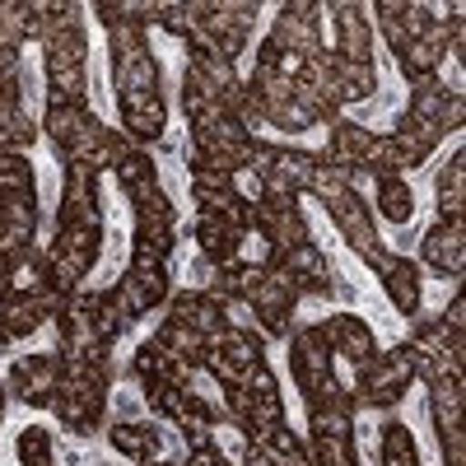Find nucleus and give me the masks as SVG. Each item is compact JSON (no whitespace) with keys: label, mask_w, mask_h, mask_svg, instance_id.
Instances as JSON below:
<instances>
[{"label":"nucleus","mask_w":466,"mask_h":466,"mask_svg":"<svg viewBox=\"0 0 466 466\" xmlns=\"http://www.w3.org/2000/svg\"><path fill=\"white\" fill-rule=\"evenodd\" d=\"M415 382V369H410V345H392L387 355H373L364 369H355V397L360 406H373V410H392Z\"/></svg>","instance_id":"f257e3e1"},{"label":"nucleus","mask_w":466,"mask_h":466,"mask_svg":"<svg viewBox=\"0 0 466 466\" xmlns=\"http://www.w3.org/2000/svg\"><path fill=\"white\" fill-rule=\"evenodd\" d=\"M61 382H66V355L61 350H52V355H19L5 373V392L19 397L24 406L47 410L52 397L61 392Z\"/></svg>","instance_id":"f03ea898"},{"label":"nucleus","mask_w":466,"mask_h":466,"mask_svg":"<svg viewBox=\"0 0 466 466\" xmlns=\"http://www.w3.org/2000/svg\"><path fill=\"white\" fill-rule=\"evenodd\" d=\"M327 206V215H331V224L340 228V238L355 248V257L364 261V266H378L382 261V238H378V228H373V215H369V206H364V197L355 187H345L340 197H331V201H322Z\"/></svg>","instance_id":"7ed1b4c3"},{"label":"nucleus","mask_w":466,"mask_h":466,"mask_svg":"<svg viewBox=\"0 0 466 466\" xmlns=\"http://www.w3.org/2000/svg\"><path fill=\"white\" fill-rule=\"evenodd\" d=\"M322 5H280L276 24H270L266 33V43L276 47V52H289V56H313L318 47H327V37H322Z\"/></svg>","instance_id":"20e7f679"},{"label":"nucleus","mask_w":466,"mask_h":466,"mask_svg":"<svg viewBox=\"0 0 466 466\" xmlns=\"http://www.w3.org/2000/svg\"><path fill=\"white\" fill-rule=\"evenodd\" d=\"M289 369H294V382H299L303 401L331 378L336 355H331L322 327H299V331H289Z\"/></svg>","instance_id":"39448f33"},{"label":"nucleus","mask_w":466,"mask_h":466,"mask_svg":"<svg viewBox=\"0 0 466 466\" xmlns=\"http://www.w3.org/2000/svg\"><path fill=\"white\" fill-rule=\"evenodd\" d=\"M107 294L116 299L122 318L136 322V318L154 313V308H164L168 294H173V285H168V270H140V266H127V276L116 280Z\"/></svg>","instance_id":"423d86ee"},{"label":"nucleus","mask_w":466,"mask_h":466,"mask_svg":"<svg viewBox=\"0 0 466 466\" xmlns=\"http://www.w3.org/2000/svg\"><path fill=\"white\" fill-rule=\"evenodd\" d=\"M322 15H331L336 24V43H327L340 61H360V66H373V19H369V5H327Z\"/></svg>","instance_id":"0eeeda50"},{"label":"nucleus","mask_w":466,"mask_h":466,"mask_svg":"<svg viewBox=\"0 0 466 466\" xmlns=\"http://www.w3.org/2000/svg\"><path fill=\"white\" fill-rule=\"evenodd\" d=\"M37 243V191H0V248L15 261Z\"/></svg>","instance_id":"6e6552de"},{"label":"nucleus","mask_w":466,"mask_h":466,"mask_svg":"<svg viewBox=\"0 0 466 466\" xmlns=\"http://www.w3.org/2000/svg\"><path fill=\"white\" fill-rule=\"evenodd\" d=\"M373 15H378V28H382L392 52H406L415 37H424V28L434 24L430 5H406V0H378V5H369V19Z\"/></svg>","instance_id":"1a4fd4ad"},{"label":"nucleus","mask_w":466,"mask_h":466,"mask_svg":"<svg viewBox=\"0 0 466 466\" xmlns=\"http://www.w3.org/2000/svg\"><path fill=\"white\" fill-rule=\"evenodd\" d=\"M276 270L289 280L294 294H331V270H327V252L318 243H299L289 252L276 257Z\"/></svg>","instance_id":"9d476101"},{"label":"nucleus","mask_w":466,"mask_h":466,"mask_svg":"<svg viewBox=\"0 0 466 466\" xmlns=\"http://www.w3.org/2000/svg\"><path fill=\"white\" fill-rule=\"evenodd\" d=\"M322 336H327V345H331V355H336L340 364H350V369H364V364L378 355L373 327H369L364 318H355V313L327 318V322H322Z\"/></svg>","instance_id":"9b49d317"},{"label":"nucleus","mask_w":466,"mask_h":466,"mask_svg":"<svg viewBox=\"0 0 466 466\" xmlns=\"http://www.w3.org/2000/svg\"><path fill=\"white\" fill-rule=\"evenodd\" d=\"M378 280H382V294L392 299V308L401 318H415L420 313V299H424V280H420V266L401 252H382V261L373 266Z\"/></svg>","instance_id":"f8f14e48"},{"label":"nucleus","mask_w":466,"mask_h":466,"mask_svg":"<svg viewBox=\"0 0 466 466\" xmlns=\"http://www.w3.org/2000/svg\"><path fill=\"white\" fill-rule=\"evenodd\" d=\"M420 252L439 276L461 280V270H466V219H439L430 233H424Z\"/></svg>","instance_id":"ddd939ff"},{"label":"nucleus","mask_w":466,"mask_h":466,"mask_svg":"<svg viewBox=\"0 0 466 466\" xmlns=\"http://www.w3.org/2000/svg\"><path fill=\"white\" fill-rule=\"evenodd\" d=\"M373 131L360 127V122H336L331 136H327V149H322V159L345 168V173H364L369 159H373Z\"/></svg>","instance_id":"4468645a"},{"label":"nucleus","mask_w":466,"mask_h":466,"mask_svg":"<svg viewBox=\"0 0 466 466\" xmlns=\"http://www.w3.org/2000/svg\"><path fill=\"white\" fill-rule=\"evenodd\" d=\"M168 318L182 322V327H191V331L206 336V340H215V336L224 331V303H219L215 294H206V289L168 294Z\"/></svg>","instance_id":"2eb2a0df"},{"label":"nucleus","mask_w":466,"mask_h":466,"mask_svg":"<svg viewBox=\"0 0 466 466\" xmlns=\"http://www.w3.org/2000/svg\"><path fill=\"white\" fill-rule=\"evenodd\" d=\"M47 410L61 420V430H70V434L85 439V434L98 430V420H103V392H75V387L61 382V392L52 397Z\"/></svg>","instance_id":"dca6fc26"},{"label":"nucleus","mask_w":466,"mask_h":466,"mask_svg":"<svg viewBox=\"0 0 466 466\" xmlns=\"http://www.w3.org/2000/svg\"><path fill=\"white\" fill-rule=\"evenodd\" d=\"M107 443H112V452H122V457H131V461H154V457H164V439H159V430H154L149 420H116L112 430H107Z\"/></svg>","instance_id":"f3484780"},{"label":"nucleus","mask_w":466,"mask_h":466,"mask_svg":"<svg viewBox=\"0 0 466 466\" xmlns=\"http://www.w3.org/2000/svg\"><path fill=\"white\" fill-rule=\"evenodd\" d=\"M122 107V136L131 145H149V140H159L164 127H168V107L164 98H127V103H116Z\"/></svg>","instance_id":"a211bd4d"},{"label":"nucleus","mask_w":466,"mask_h":466,"mask_svg":"<svg viewBox=\"0 0 466 466\" xmlns=\"http://www.w3.org/2000/svg\"><path fill=\"white\" fill-rule=\"evenodd\" d=\"M154 340H159V345L168 350V355L182 364V369H191V373H201V369H206L210 340H206V336H197L191 327H182V322L164 318V322H159V331H154Z\"/></svg>","instance_id":"6ab92c4d"},{"label":"nucleus","mask_w":466,"mask_h":466,"mask_svg":"<svg viewBox=\"0 0 466 466\" xmlns=\"http://www.w3.org/2000/svg\"><path fill=\"white\" fill-rule=\"evenodd\" d=\"M197 243H201L206 266H215V270L238 266V261H233V252H238V228L224 224L219 215H197Z\"/></svg>","instance_id":"aec40b11"},{"label":"nucleus","mask_w":466,"mask_h":466,"mask_svg":"<svg viewBox=\"0 0 466 466\" xmlns=\"http://www.w3.org/2000/svg\"><path fill=\"white\" fill-rule=\"evenodd\" d=\"M439 219H466V149H452V159L439 168Z\"/></svg>","instance_id":"412c9836"},{"label":"nucleus","mask_w":466,"mask_h":466,"mask_svg":"<svg viewBox=\"0 0 466 466\" xmlns=\"http://www.w3.org/2000/svg\"><path fill=\"white\" fill-rule=\"evenodd\" d=\"M112 89H116V103H127V98H159V61L140 56L131 66H112Z\"/></svg>","instance_id":"4be33fe9"},{"label":"nucleus","mask_w":466,"mask_h":466,"mask_svg":"<svg viewBox=\"0 0 466 466\" xmlns=\"http://www.w3.org/2000/svg\"><path fill=\"white\" fill-rule=\"evenodd\" d=\"M56 257H66L80 276H89L94 270V261H98V252H103V233H94V228H56V238L47 243Z\"/></svg>","instance_id":"5701e85b"},{"label":"nucleus","mask_w":466,"mask_h":466,"mask_svg":"<svg viewBox=\"0 0 466 466\" xmlns=\"http://www.w3.org/2000/svg\"><path fill=\"white\" fill-rule=\"evenodd\" d=\"M331 89H336V98H340V107L345 103H364V98H373L378 94V70L373 66H360V61H331Z\"/></svg>","instance_id":"b1692460"},{"label":"nucleus","mask_w":466,"mask_h":466,"mask_svg":"<svg viewBox=\"0 0 466 466\" xmlns=\"http://www.w3.org/2000/svg\"><path fill=\"white\" fill-rule=\"evenodd\" d=\"M461 406H466V378H439V382H430V410H434L439 434L466 430V424H461Z\"/></svg>","instance_id":"393cba45"},{"label":"nucleus","mask_w":466,"mask_h":466,"mask_svg":"<svg viewBox=\"0 0 466 466\" xmlns=\"http://www.w3.org/2000/svg\"><path fill=\"white\" fill-rule=\"evenodd\" d=\"M387 136H392V145L401 149V159H406L410 168L430 159V154L439 149V140H443L439 127H424V122H415V116H401L397 131H387Z\"/></svg>","instance_id":"a878e982"},{"label":"nucleus","mask_w":466,"mask_h":466,"mask_svg":"<svg viewBox=\"0 0 466 466\" xmlns=\"http://www.w3.org/2000/svg\"><path fill=\"white\" fill-rule=\"evenodd\" d=\"M373 206L387 224H410L415 219V191L406 177H373Z\"/></svg>","instance_id":"bb28decb"},{"label":"nucleus","mask_w":466,"mask_h":466,"mask_svg":"<svg viewBox=\"0 0 466 466\" xmlns=\"http://www.w3.org/2000/svg\"><path fill=\"white\" fill-rule=\"evenodd\" d=\"M261 350H266V340H261L257 331H233V327H224V331L210 340V355H215V360H224V364H233L238 373H243L248 364L266 360Z\"/></svg>","instance_id":"cd10ccee"},{"label":"nucleus","mask_w":466,"mask_h":466,"mask_svg":"<svg viewBox=\"0 0 466 466\" xmlns=\"http://www.w3.org/2000/svg\"><path fill=\"white\" fill-rule=\"evenodd\" d=\"M313 164H318V154H313V149L276 145V149H270V173H266V177H276V182H285V187L303 191V187H308V177H313ZM266 177H261V182H266Z\"/></svg>","instance_id":"c85d7f7f"},{"label":"nucleus","mask_w":466,"mask_h":466,"mask_svg":"<svg viewBox=\"0 0 466 466\" xmlns=\"http://www.w3.org/2000/svg\"><path fill=\"white\" fill-rule=\"evenodd\" d=\"M448 98H452V85H443L439 75H434V80H420V85H410V107H406V116H415V122L443 131Z\"/></svg>","instance_id":"c756f323"},{"label":"nucleus","mask_w":466,"mask_h":466,"mask_svg":"<svg viewBox=\"0 0 466 466\" xmlns=\"http://www.w3.org/2000/svg\"><path fill=\"white\" fill-rule=\"evenodd\" d=\"M182 112H187L191 127H206V122H215V116H224V103L215 98V89H210L191 66H187V75H182Z\"/></svg>","instance_id":"7c9ffc66"},{"label":"nucleus","mask_w":466,"mask_h":466,"mask_svg":"<svg viewBox=\"0 0 466 466\" xmlns=\"http://www.w3.org/2000/svg\"><path fill=\"white\" fill-rule=\"evenodd\" d=\"M24 43H28V33H24V0H5V5H0V70L19 66Z\"/></svg>","instance_id":"2f4dec72"},{"label":"nucleus","mask_w":466,"mask_h":466,"mask_svg":"<svg viewBox=\"0 0 466 466\" xmlns=\"http://www.w3.org/2000/svg\"><path fill=\"white\" fill-rule=\"evenodd\" d=\"M168 257H173V233L168 228H136L131 266H140V270H168Z\"/></svg>","instance_id":"473e14b6"},{"label":"nucleus","mask_w":466,"mask_h":466,"mask_svg":"<svg viewBox=\"0 0 466 466\" xmlns=\"http://www.w3.org/2000/svg\"><path fill=\"white\" fill-rule=\"evenodd\" d=\"M43 322H47V313H43V303H37V294H19V289H15L5 318H0V331H5L10 340H24V336H33Z\"/></svg>","instance_id":"72a5a7b5"},{"label":"nucleus","mask_w":466,"mask_h":466,"mask_svg":"<svg viewBox=\"0 0 466 466\" xmlns=\"http://www.w3.org/2000/svg\"><path fill=\"white\" fill-rule=\"evenodd\" d=\"M266 452H276L285 466H313V457H308V439H299V430H289V424H276V430H266L257 439Z\"/></svg>","instance_id":"f704fd0d"},{"label":"nucleus","mask_w":466,"mask_h":466,"mask_svg":"<svg viewBox=\"0 0 466 466\" xmlns=\"http://www.w3.org/2000/svg\"><path fill=\"white\" fill-rule=\"evenodd\" d=\"M33 140H37V122L28 107H15L0 116V154H24Z\"/></svg>","instance_id":"c9c22d12"},{"label":"nucleus","mask_w":466,"mask_h":466,"mask_svg":"<svg viewBox=\"0 0 466 466\" xmlns=\"http://www.w3.org/2000/svg\"><path fill=\"white\" fill-rule=\"evenodd\" d=\"M56 228H94V233H103V210H98V197H61Z\"/></svg>","instance_id":"e433bc0d"},{"label":"nucleus","mask_w":466,"mask_h":466,"mask_svg":"<svg viewBox=\"0 0 466 466\" xmlns=\"http://www.w3.org/2000/svg\"><path fill=\"white\" fill-rule=\"evenodd\" d=\"M308 457H313V466H360V457H355V439L308 434Z\"/></svg>","instance_id":"4c0bfd02"},{"label":"nucleus","mask_w":466,"mask_h":466,"mask_svg":"<svg viewBox=\"0 0 466 466\" xmlns=\"http://www.w3.org/2000/svg\"><path fill=\"white\" fill-rule=\"evenodd\" d=\"M15 457H19V466H56V457H52V434L37 430V424H28V430L15 439Z\"/></svg>","instance_id":"58836bf2"},{"label":"nucleus","mask_w":466,"mask_h":466,"mask_svg":"<svg viewBox=\"0 0 466 466\" xmlns=\"http://www.w3.org/2000/svg\"><path fill=\"white\" fill-rule=\"evenodd\" d=\"M0 191H37L28 154H0Z\"/></svg>","instance_id":"ea45409f"},{"label":"nucleus","mask_w":466,"mask_h":466,"mask_svg":"<svg viewBox=\"0 0 466 466\" xmlns=\"http://www.w3.org/2000/svg\"><path fill=\"white\" fill-rule=\"evenodd\" d=\"M443 443V466H466V430H448L439 434Z\"/></svg>","instance_id":"a19ab883"},{"label":"nucleus","mask_w":466,"mask_h":466,"mask_svg":"<svg viewBox=\"0 0 466 466\" xmlns=\"http://www.w3.org/2000/svg\"><path fill=\"white\" fill-rule=\"evenodd\" d=\"M461 122H466V94H461V89H452L448 112H443V131H461Z\"/></svg>","instance_id":"79ce46f5"},{"label":"nucleus","mask_w":466,"mask_h":466,"mask_svg":"<svg viewBox=\"0 0 466 466\" xmlns=\"http://www.w3.org/2000/svg\"><path fill=\"white\" fill-rule=\"evenodd\" d=\"M439 322H443L448 331H466V299H461V294L443 308V318H439Z\"/></svg>","instance_id":"37998d69"},{"label":"nucleus","mask_w":466,"mask_h":466,"mask_svg":"<svg viewBox=\"0 0 466 466\" xmlns=\"http://www.w3.org/2000/svg\"><path fill=\"white\" fill-rule=\"evenodd\" d=\"M182 466H228L224 461V452L219 448H201V452H187V461Z\"/></svg>","instance_id":"c03bdc74"},{"label":"nucleus","mask_w":466,"mask_h":466,"mask_svg":"<svg viewBox=\"0 0 466 466\" xmlns=\"http://www.w3.org/2000/svg\"><path fill=\"white\" fill-rule=\"evenodd\" d=\"M10 270H15V257H10L5 248H0V285H5V280H10Z\"/></svg>","instance_id":"a18cd8bd"}]
</instances>
